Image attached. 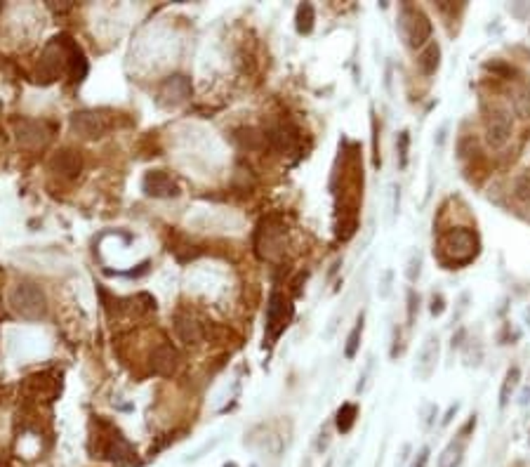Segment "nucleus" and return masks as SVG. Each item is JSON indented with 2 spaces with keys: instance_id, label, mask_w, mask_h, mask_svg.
I'll return each mask as SVG.
<instances>
[{
  "instance_id": "f257e3e1",
  "label": "nucleus",
  "mask_w": 530,
  "mask_h": 467,
  "mask_svg": "<svg viewBox=\"0 0 530 467\" xmlns=\"http://www.w3.org/2000/svg\"><path fill=\"white\" fill-rule=\"evenodd\" d=\"M481 252V239L472 227L443 229L436 239L434 255L445 269H462L472 265Z\"/></svg>"
},
{
  "instance_id": "f03ea898",
  "label": "nucleus",
  "mask_w": 530,
  "mask_h": 467,
  "mask_svg": "<svg viewBox=\"0 0 530 467\" xmlns=\"http://www.w3.org/2000/svg\"><path fill=\"white\" fill-rule=\"evenodd\" d=\"M76 41L66 34L54 36L52 41L43 47L41 59H38V69H36V80L43 85H49L54 80H59L64 74L71 71V62H74V52H76Z\"/></svg>"
},
{
  "instance_id": "7ed1b4c3",
  "label": "nucleus",
  "mask_w": 530,
  "mask_h": 467,
  "mask_svg": "<svg viewBox=\"0 0 530 467\" xmlns=\"http://www.w3.org/2000/svg\"><path fill=\"white\" fill-rule=\"evenodd\" d=\"M483 140L488 149L502 151L514 137V118H511V109L505 107L498 100H483Z\"/></svg>"
},
{
  "instance_id": "20e7f679",
  "label": "nucleus",
  "mask_w": 530,
  "mask_h": 467,
  "mask_svg": "<svg viewBox=\"0 0 530 467\" xmlns=\"http://www.w3.org/2000/svg\"><path fill=\"white\" fill-rule=\"evenodd\" d=\"M396 31H399L401 41L406 47L410 50H422L427 43H432V34H434V24L432 19L427 17L422 8L410 3H403L399 8V19H396Z\"/></svg>"
},
{
  "instance_id": "39448f33",
  "label": "nucleus",
  "mask_w": 530,
  "mask_h": 467,
  "mask_svg": "<svg viewBox=\"0 0 530 467\" xmlns=\"http://www.w3.org/2000/svg\"><path fill=\"white\" fill-rule=\"evenodd\" d=\"M288 246V224L278 215L264 217L255 232V252L259 260L280 262Z\"/></svg>"
},
{
  "instance_id": "423d86ee",
  "label": "nucleus",
  "mask_w": 530,
  "mask_h": 467,
  "mask_svg": "<svg viewBox=\"0 0 530 467\" xmlns=\"http://www.w3.org/2000/svg\"><path fill=\"white\" fill-rule=\"evenodd\" d=\"M10 305L14 314L26 321H41L47 316V298L43 288L33 281H19L10 290Z\"/></svg>"
},
{
  "instance_id": "0eeeda50",
  "label": "nucleus",
  "mask_w": 530,
  "mask_h": 467,
  "mask_svg": "<svg viewBox=\"0 0 530 467\" xmlns=\"http://www.w3.org/2000/svg\"><path fill=\"white\" fill-rule=\"evenodd\" d=\"M292 316H295V305H292V300L285 293H280V290H274L267 302V340H269V345H274L276 340L285 333V328L292 323Z\"/></svg>"
},
{
  "instance_id": "6e6552de",
  "label": "nucleus",
  "mask_w": 530,
  "mask_h": 467,
  "mask_svg": "<svg viewBox=\"0 0 530 467\" xmlns=\"http://www.w3.org/2000/svg\"><path fill=\"white\" fill-rule=\"evenodd\" d=\"M191 92H193V85H191L189 76L175 74V76H168V78L158 85L156 102H158V107H163V109H175L189 100Z\"/></svg>"
},
{
  "instance_id": "1a4fd4ad",
  "label": "nucleus",
  "mask_w": 530,
  "mask_h": 467,
  "mask_svg": "<svg viewBox=\"0 0 530 467\" xmlns=\"http://www.w3.org/2000/svg\"><path fill=\"white\" fill-rule=\"evenodd\" d=\"M439 356H441V343L439 335L429 333L424 338V343L419 345L417 356H415V366H412V373H415L417 380L427 382L429 378L436 373V366H439Z\"/></svg>"
},
{
  "instance_id": "9d476101",
  "label": "nucleus",
  "mask_w": 530,
  "mask_h": 467,
  "mask_svg": "<svg viewBox=\"0 0 530 467\" xmlns=\"http://www.w3.org/2000/svg\"><path fill=\"white\" fill-rule=\"evenodd\" d=\"M12 128H14V135H16V142H19L21 146H29V149H41L49 137H52L45 120L14 118Z\"/></svg>"
},
{
  "instance_id": "9b49d317",
  "label": "nucleus",
  "mask_w": 530,
  "mask_h": 467,
  "mask_svg": "<svg viewBox=\"0 0 530 467\" xmlns=\"http://www.w3.org/2000/svg\"><path fill=\"white\" fill-rule=\"evenodd\" d=\"M264 137H267V144L272 149H276L278 153H288L300 142V130L290 120H276V123H272L264 130Z\"/></svg>"
},
{
  "instance_id": "f8f14e48",
  "label": "nucleus",
  "mask_w": 530,
  "mask_h": 467,
  "mask_svg": "<svg viewBox=\"0 0 530 467\" xmlns=\"http://www.w3.org/2000/svg\"><path fill=\"white\" fill-rule=\"evenodd\" d=\"M71 130L82 140H99L107 135L109 123L99 111H76L71 116Z\"/></svg>"
},
{
  "instance_id": "ddd939ff",
  "label": "nucleus",
  "mask_w": 530,
  "mask_h": 467,
  "mask_svg": "<svg viewBox=\"0 0 530 467\" xmlns=\"http://www.w3.org/2000/svg\"><path fill=\"white\" fill-rule=\"evenodd\" d=\"M142 191L151 199H175L179 196V184L165 170H148L142 180Z\"/></svg>"
},
{
  "instance_id": "4468645a",
  "label": "nucleus",
  "mask_w": 530,
  "mask_h": 467,
  "mask_svg": "<svg viewBox=\"0 0 530 467\" xmlns=\"http://www.w3.org/2000/svg\"><path fill=\"white\" fill-rule=\"evenodd\" d=\"M179 351L170 343H161L151 351V371L161 378H173L179 368Z\"/></svg>"
},
{
  "instance_id": "2eb2a0df",
  "label": "nucleus",
  "mask_w": 530,
  "mask_h": 467,
  "mask_svg": "<svg viewBox=\"0 0 530 467\" xmlns=\"http://www.w3.org/2000/svg\"><path fill=\"white\" fill-rule=\"evenodd\" d=\"M49 168H52V173L62 175V177H78L80 170H82V156L80 151L76 149H59L52 153V158H49Z\"/></svg>"
},
{
  "instance_id": "dca6fc26",
  "label": "nucleus",
  "mask_w": 530,
  "mask_h": 467,
  "mask_svg": "<svg viewBox=\"0 0 530 467\" xmlns=\"http://www.w3.org/2000/svg\"><path fill=\"white\" fill-rule=\"evenodd\" d=\"M175 333L186 345H201L203 338H206L203 323H198L191 314H184V312H177L175 314Z\"/></svg>"
},
{
  "instance_id": "f3484780",
  "label": "nucleus",
  "mask_w": 530,
  "mask_h": 467,
  "mask_svg": "<svg viewBox=\"0 0 530 467\" xmlns=\"http://www.w3.org/2000/svg\"><path fill=\"white\" fill-rule=\"evenodd\" d=\"M26 389L33 394L36 399H45V401H54L59 394V389H62V382L54 380L49 373H41V376H33L26 380Z\"/></svg>"
},
{
  "instance_id": "a211bd4d",
  "label": "nucleus",
  "mask_w": 530,
  "mask_h": 467,
  "mask_svg": "<svg viewBox=\"0 0 530 467\" xmlns=\"http://www.w3.org/2000/svg\"><path fill=\"white\" fill-rule=\"evenodd\" d=\"M439 67H441V45L436 41H432V43H427L422 50H419L417 69L429 78V76H434L436 71H439Z\"/></svg>"
},
{
  "instance_id": "6ab92c4d",
  "label": "nucleus",
  "mask_w": 530,
  "mask_h": 467,
  "mask_svg": "<svg viewBox=\"0 0 530 467\" xmlns=\"http://www.w3.org/2000/svg\"><path fill=\"white\" fill-rule=\"evenodd\" d=\"M234 142L243 151H259L267 146V137L259 133L257 128H239L234 130Z\"/></svg>"
},
{
  "instance_id": "aec40b11",
  "label": "nucleus",
  "mask_w": 530,
  "mask_h": 467,
  "mask_svg": "<svg viewBox=\"0 0 530 467\" xmlns=\"http://www.w3.org/2000/svg\"><path fill=\"white\" fill-rule=\"evenodd\" d=\"M465 450H467V439L457 437L441 450L439 455V467H460L462 460H465Z\"/></svg>"
},
{
  "instance_id": "412c9836",
  "label": "nucleus",
  "mask_w": 530,
  "mask_h": 467,
  "mask_svg": "<svg viewBox=\"0 0 530 467\" xmlns=\"http://www.w3.org/2000/svg\"><path fill=\"white\" fill-rule=\"evenodd\" d=\"M521 384V368L518 366H509L505 373V380H502V387H500V409H507L509 406L511 397Z\"/></svg>"
},
{
  "instance_id": "4be33fe9",
  "label": "nucleus",
  "mask_w": 530,
  "mask_h": 467,
  "mask_svg": "<svg viewBox=\"0 0 530 467\" xmlns=\"http://www.w3.org/2000/svg\"><path fill=\"white\" fill-rule=\"evenodd\" d=\"M316 26V10L311 3H300L295 10V29L300 36H309Z\"/></svg>"
},
{
  "instance_id": "5701e85b",
  "label": "nucleus",
  "mask_w": 530,
  "mask_h": 467,
  "mask_svg": "<svg viewBox=\"0 0 530 467\" xmlns=\"http://www.w3.org/2000/svg\"><path fill=\"white\" fill-rule=\"evenodd\" d=\"M511 107L521 118H530V85L526 83H514L511 85Z\"/></svg>"
},
{
  "instance_id": "b1692460",
  "label": "nucleus",
  "mask_w": 530,
  "mask_h": 467,
  "mask_svg": "<svg viewBox=\"0 0 530 467\" xmlns=\"http://www.w3.org/2000/svg\"><path fill=\"white\" fill-rule=\"evenodd\" d=\"M356 417H358V406L351 404V401H344L338 409V413H335V427H338V432L349 434L351 427L356 425Z\"/></svg>"
},
{
  "instance_id": "393cba45",
  "label": "nucleus",
  "mask_w": 530,
  "mask_h": 467,
  "mask_svg": "<svg viewBox=\"0 0 530 467\" xmlns=\"http://www.w3.org/2000/svg\"><path fill=\"white\" fill-rule=\"evenodd\" d=\"M366 314H358V318H356V326L351 328V333H349V338H346V345H344V356L346 359H356V354H358V349H361V338H363V328H366Z\"/></svg>"
},
{
  "instance_id": "a878e982",
  "label": "nucleus",
  "mask_w": 530,
  "mask_h": 467,
  "mask_svg": "<svg viewBox=\"0 0 530 467\" xmlns=\"http://www.w3.org/2000/svg\"><path fill=\"white\" fill-rule=\"evenodd\" d=\"M356 232H358V213H340L338 229H335L338 239L349 241V239H353V234Z\"/></svg>"
},
{
  "instance_id": "bb28decb",
  "label": "nucleus",
  "mask_w": 530,
  "mask_h": 467,
  "mask_svg": "<svg viewBox=\"0 0 530 467\" xmlns=\"http://www.w3.org/2000/svg\"><path fill=\"white\" fill-rule=\"evenodd\" d=\"M511 196L521 208H530V175H521L511 184Z\"/></svg>"
},
{
  "instance_id": "cd10ccee",
  "label": "nucleus",
  "mask_w": 530,
  "mask_h": 467,
  "mask_svg": "<svg viewBox=\"0 0 530 467\" xmlns=\"http://www.w3.org/2000/svg\"><path fill=\"white\" fill-rule=\"evenodd\" d=\"M396 161L401 170L408 168V161H410V133L408 130H401L396 135Z\"/></svg>"
},
{
  "instance_id": "c85d7f7f",
  "label": "nucleus",
  "mask_w": 530,
  "mask_h": 467,
  "mask_svg": "<svg viewBox=\"0 0 530 467\" xmlns=\"http://www.w3.org/2000/svg\"><path fill=\"white\" fill-rule=\"evenodd\" d=\"M462 359H465V364L472 368V366H478L483 359V347L481 343H476V340H467L465 349H462Z\"/></svg>"
},
{
  "instance_id": "c756f323",
  "label": "nucleus",
  "mask_w": 530,
  "mask_h": 467,
  "mask_svg": "<svg viewBox=\"0 0 530 467\" xmlns=\"http://www.w3.org/2000/svg\"><path fill=\"white\" fill-rule=\"evenodd\" d=\"M401 213V186L391 184L389 186V222H394Z\"/></svg>"
},
{
  "instance_id": "7c9ffc66",
  "label": "nucleus",
  "mask_w": 530,
  "mask_h": 467,
  "mask_svg": "<svg viewBox=\"0 0 530 467\" xmlns=\"http://www.w3.org/2000/svg\"><path fill=\"white\" fill-rule=\"evenodd\" d=\"M485 71H493L498 78H507L511 80V76H514V67H509L507 62H502V59H493V62L485 64Z\"/></svg>"
},
{
  "instance_id": "2f4dec72",
  "label": "nucleus",
  "mask_w": 530,
  "mask_h": 467,
  "mask_svg": "<svg viewBox=\"0 0 530 467\" xmlns=\"http://www.w3.org/2000/svg\"><path fill=\"white\" fill-rule=\"evenodd\" d=\"M419 274H422V255H419V252H412L410 260H408V267H406V279L410 283H415L419 279Z\"/></svg>"
},
{
  "instance_id": "473e14b6",
  "label": "nucleus",
  "mask_w": 530,
  "mask_h": 467,
  "mask_svg": "<svg viewBox=\"0 0 530 467\" xmlns=\"http://www.w3.org/2000/svg\"><path fill=\"white\" fill-rule=\"evenodd\" d=\"M373 113V118H370V128H373V166L375 168H379L382 166V158H379V130H377V116H375V111H370Z\"/></svg>"
},
{
  "instance_id": "72a5a7b5",
  "label": "nucleus",
  "mask_w": 530,
  "mask_h": 467,
  "mask_svg": "<svg viewBox=\"0 0 530 467\" xmlns=\"http://www.w3.org/2000/svg\"><path fill=\"white\" fill-rule=\"evenodd\" d=\"M419 312V295L412 288H408V326H412Z\"/></svg>"
},
{
  "instance_id": "f704fd0d",
  "label": "nucleus",
  "mask_w": 530,
  "mask_h": 467,
  "mask_svg": "<svg viewBox=\"0 0 530 467\" xmlns=\"http://www.w3.org/2000/svg\"><path fill=\"white\" fill-rule=\"evenodd\" d=\"M429 312H432V316H441L445 312V298L441 293L432 295V307H429Z\"/></svg>"
},
{
  "instance_id": "c9c22d12",
  "label": "nucleus",
  "mask_w": 530,
  "mask_h": 467,
  "mask_svg": "<svg viewBox=\"0 0 530 467\" xmlns=\"http://www.w3.org/2000/svg\"><path fill=\"white\" fill-rule=\"evenodd\" d=\"M429 446H424V448H419V453H417V458L412 460V467H427V463H429Z\"/></svg>"
},
{
  "instance_id": "e433bc0d",
  "label": "nucleus",
  "mask_w": 530,
  "mask_h": 467,
  "mask_svg": "<svg viewBox=\"0 0 530 467\" xmlns=\"http://www.w3.org/2000/svg\"><path fill=\"white\" fill-rule=\"evenodd\" d=\"M391 279H394V274L386 272L384 274V281H382V285H379V295H382V298H386V295L391 293Z\"/></svg>"
},
{
  "instance_id": "4c0bfd02",
  "label": "nucleus",
  "mask_w": 530,
  "mask_h": 467,
  "mask_svg": "<svg viewBox=\"0 0 530 467\" xmlns=\"http://www.w3.org/2000/svg\"><path fill=\"white\" fill-rule=\"evenodd\" d=\"M457 411H460V404H452V406H448V411H445V415H443V420H441V425H450V420L452 417L457 415Z\"/></svg>"
},
{
  "instance_id": "58836bf2",
  "label": "nucleus",
  "mask_w": 530,
  "mask_h": 467,
  "mask_svg": "<svg viewBox=\"0 0 530 467\" xmlns=\"http://www.w3.org/2000/svg\"><path fill=\"white\" fill-rule=\"evenodd\" d=\"M518 404L521 406H528L530 404V382L523 387V392H521V397H518Z\"/></svg>"
},
{
  "instance_id": "ea45409f",
  "label": "nucleus",
  "mask_w": 530,
  "mask_h": 467,
  "mask_svg": "<svg viewBox=\"0 0 530 467\" xmlns=\"http://www.w3.org/2000/svg\"><path fill=\"white\" fill-rule=\"evenodd\" d=\"M328 437H330V434L323 430V432H321V439H318V446H316L318 450H325V448H328V442H330Z\"/></svg>"
},
{
  "instance_id": "a19ab883",
  "label": "nucleus",
  "mask_w": 530,
  "mask_h": 467,
  "mask_svg": "<svg viewBox=\"0 0 530 467\" xmlns=\"http://www.w3.org/2000/svg\"><path fill=\"white\" fill-rule=\"evenodd\" d=\"M445 130H448V125H441V130H439V137H436V144H443L445 142Z\"/></svg>"
},
{
  "instance_id": "79ce46f5",
  "label": "nucleus",
  "mask_w": 530,
  "mask_h": 467,
  "mask_svg": "<svg viewBox=\"0 0 530 467\" xmlns=\"http://www.w3.org/2000/svg\"><path fill=\"white\" fill-rule=\"evenodd\" d=\"M3 279H5V272L0 269V283H3ZM5 314V307H3V295H0V316Z\"/></svg>"
},
{
  "instance_id": "37998d69",
  "label": "nucleus",
  "mask_w": 530,
  "mask_h": 467,
  "mask_svg": "<svg viewBox=\"0 0 530 467\" xmlns=\"http://www.w3.org/2000/svg\"><path fill=\"white\" fill-rule=\"evenodd\" d=\"M353 465V453L349 455V458H346V463H344V467H351Z\"/></svg>"
},
{
  "instance_id": "c03bdc74",
  "label": "nucleus",
  "mask_w": 530,
  "mask_h": 467,
  "mask_svg": "<svg viewBox=\"0 0 530 467\" xmlns=\"http://www.w3.org/2000/svg\"><path fill=\"white\" fill-rule=\"evenodd\" d=\"M325 467H333V460H328V463H325Z\"/></svg>"
},
{
  "instance_id": "a18cd8bd",
  "label": "nucleus",
  "mask_w": 530,
  "mask_h": 467,
  "mask_svg": "<svg viewBox=\"0 0 530 467\" xmlns=\"http://www.w3.org/2000/svg\"><path fill=\"white\" fill-rule=\"evenodd\" d=\"M224 467H236V463H226Z\"/></svg>"
}]
</instances>
